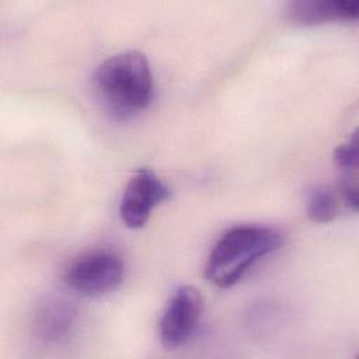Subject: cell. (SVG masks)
<instances>
[{
  "instance_id": "obj_1",
  "label": "cell",
  "mask_w": 359,
  "mask_h": 359,
  "mask_svg": "<svg viewBox=\"0 0 359 359\" xmlns=\"http://www.w3.org/2000/svg\"><path fill=\"white\" fill-rule=\"evenodd\" d=\"M95 95L114 118L126 119L149 107L154 93L147 57L139 50L109 56L93 77Z\"/></svg>"
},
{
  "instance_id": "obj_2",
  "label": "cell",
  "mask_w": 359,
  "mask_h": 359,
  "mask_svg": "<svg viewBox=\"0 0 359 359\" xmlns=\"http://www.w3.org/2000/svg\"><path fill=\"white\" fill-rule=\"evenodd\" d=\"M283 244L279 230L259 224H243L229 229L209 252L205 276L217 287L236 285L254 262L272 254Z\"/></svg>"
},
{
  "instance_id": "obj_3",
  "label": "cell",
  "mask_w": 359,
  "mask_h": 359,
  "mask_svg": "<svg viewBox=\"0 0 359 359\" xmlns=\"http://www.w3.org/2000/svg\"><path fill=\"white\" fill-rule=\"evenodd\" d=\"M123 261L109 248H94L72 259L63 272L66 286L80 296L97 297L115 290L123 279Z\"/></svg>"
},
{
  "instance_id": "obj_4",
  "label": "cell",
  "mask_w": 359,
  "mask_h": 359,
  "mask_svg": "<svg viewBox=\"0 0 359 359\" xmlns=\"http://www.w3.org/2000/svg\"><path fill=\"white\" fill-rule=\"evenodd\" d=\"M171 195L168 185L150 168H139L128 181L121 203L119 216L129 229L143 227L151 212Z\"/></svg>"
},
{
  "instance_id": "obj_5",
  "label": "cell",
  "mask_w": 359,
  "mask_h": 359,
  "mask_svg": "<svg viewBox=\"0 0 359 359\" xmlns=\"http://www.w3.org/2000/svg\"><path fill=\"white\" fill-rule=\"evenodd\" d=\"M202 297L195 286H181L167 303L158 324L160 342L165 349L182 346L201 318Z\"/></svg>"
},
{
  "instance_id": "obj_6",
  "label": "cell",
  "mask_w": 359,
  "mask_h": 359,
  "mask_svg": "<svg viewBox=\"0 0 359 359\" xmlns=\"http://www.w3.org/2000/svg\"><path fill=\"white\" fill-rule=\"evenodd\" d=\"M287 17L302 25H320L337 21H355L359 17L358 0H297L287 4Z\"/></svg>"
},
{
  "instance_id": "obj_7",
  "label": "cell",
  "mask_w": 359,
  "mask_h": 359,
  "mask_svg": "<svg viewBox=\"0 0 359 359\" xmlns=\"http://www.w3.org/2000/svg\"><path fill=\"white\" fill-rule=\"evenodd\" d=\"M77 323L76 307L65 300H52L42 304L34 317V334L45 344L65 341Z\"/></svg>"
},
{
  "instance_id": "obj_8",
  "label": "cell",
  "mask_w": 359,
  "mask_h": 359,
  "mask_svg": "<svg viewBox=\"0 0 359 359\" xmlns=\"http://www.w3.org/2000/svg\"><path fill=\"white\" fill-rule=\"evenodd\" d=\"M338 199L335 191L328 185L314 187L307 198L306 213L316 223H328L337 216Z\"/></svg>"
}]
</instances>
